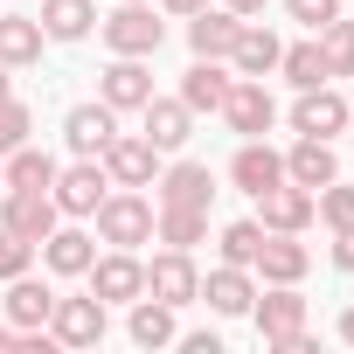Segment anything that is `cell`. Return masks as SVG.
Segmentation results:
<instances>
[{
	"label": "cell",
	"instance_id": "1",
	"mask_svg": "<svg viewBox=\"0 0 354 354\" xmlns=\"http://www.w3.org/2000/svg\"><path fill=\"white\" fill-rule=\"evenodd\" d=\"M250 319H257V340L271 354H313V333H306V299L299 285H271L264 299H250Z\"/></svg>",
	"mask_w": 354,
	"mask_h": 354
},
{
	"label": "cell",
	"instance_id": "2",
	"mask_svg": "<svg viewBox=\"0 0 354 354\" xmlns=\"http://www.w3.org/2000/svg\"><path fill=\"white\" fill-rule=\"evenodd\" d=\"M91 223H97V243H111V250L153 243V202H146L139 188H111V195L91 209Z\"/></svg>",
	"mask_w": 354,
	"mask_h": 354
},
{
	"label": "cell",
	"instance_id": "3",
	"mask_svg": "<svg viewBox=\"0 0 354 354\" xmlns=\"http://www.w3.org/2000/svg\"><path fill=\"white\" fill-rule=\"evenodd\" d=\"M97 35H104V49H111V56H160L167 21L146 8V0H118V8L97 21Z\"/></svg>",
	"mask_w": 354,
	"mask_h": 354
},
{
	"label": "cell",
	"instance_id": "4",
	"mask_svg": "<svg viewBox=\"0 0 354 354\" xmlns=\"http://www.w3.org/2000/svg\"><path fill=\"white\" fill-rule=\"evenodd\" d=\"M49 195H56V209L63 216H77V223H91V209L111 195V174H104V160H70V167H56V181H49Z\"/></svg>",
	"mask_w": 354,
	"mask_h": 354
},
{
	"label": "cell",
	"instance_id": "5",
	"mask_svg": "<svg viewBox=\"0 0 354 354\" xmlns=\"http://www.w3.org/2000/svg\"><path fill=\"white\" fill-rule=\"evenodd\" d=\"M104 174H111V188H153L160 181V146L146 132H111V146L97 153Z\"/></svg>",
	"mask_w": 354,
	"mask_h": 354
},
{
	"label": "cell",
	"instance_id": "6",
	"mask_svg": "<svg viewBox=\"0 0 354 354\" xmlns=\"http://www.w3.org/2000/svg\"><path fill=\"white\" fill-rule=\"evenodd\" d=\"M216 118H223L230 132H243V139H264V132L278 125V104H271V91H264V77H236Z\"/></svg>",
	"mask_w": 354,
	"mask_h": 354
},
{
	"label": "cell",
	"instance_id": "7",
	"mask_svg": "<svg viewBox=\"0 0 354 354\" xmlns=\"http://www.w3.org/2000/svg\"><path fill=\"white\" fill-rule=\"evenodd\" d=\"M146 292L160 299V306H195L202 299V271H195V250H160L153 264H146Z\"/></svg>",
	"mask_w": 354,
	"mask_h": 354
},
{
	"label": "cell",
	"instance_id": "8",
	"mask_svg": "<svg viewBox=\"0 0 354 354\" xmlns=\"http://www.w3.org/2000/svg\"><path fill=\"white\" fill-rule=\"evenodd\" d=\"M0 223H8L15 236H28V243H42L63 223V209H56L49 188H0Z\"/></svg>",
	"mask_w": 354,
	"mask_h": 354
},
{
	"label": "cell",
	"instance_id": "9",
	"mask_svg": "<svg viewBox=\"0 0 354 354\" xmlns=\"http://www.w3.org/2000/svg\"><path fill=\"white\" fill-rule=\"evenodd\" d=\"M49 333H56V347H97V340H104V299H97V292L63 299V292H56V306H49Z\"/></svg>",
	"mask_w": 354,
	"mask_h": 354
},
{
	"label": "cell",
	"instance_id": "10",
	"mask_svg": "<svg viewBox=\"0 0 354 354\" xmlns=\"http://www.w3.org/2000/svg\"><path fill=\"white\" fill-rule=\"evenodd\" d=\"M91 292L104 299V306H132L139 292H146V264L132 257V250H104V257H91Z\"/></svg>",
	"mask_w": 354,
	"mask_h": 354
},
{
	"label": "cell",
	"instance_id": "11",
	"mask_svg": "<svg viewBox=\"0 0 354 354\" xmlns=\"http://www.w3.org/2000/svg\"><path fill=\"white\" fill-rule=\"evenodd\" d=\"M160 195V209H209L216 202V174L202 167V160H174V167H160V181H153Z\"/></svg>",
	"mask_w": 354,
	"mask_h": 354
},
{
	"label": "cell",
	"instance_id": "12",
	"mask_svg": "<svg viewBox=\"0 0 354 354\" xmlns=\"http://www.w3.org/2000/svg\"><path fill=\"white\" fill-rule=\"evenodd\" d=\"M292 132H299V139H333V132H347V97H340L333 84L299 91V104H292Z\"/></svg>",
	"mask_w": 354,
	"mask_h": 354
},
{
	"label": "cell",
	"instance_id": "13",
	"mask_svg": "<svg viewBox=\"0 0 354 354\" xmlns=\"http://www.w3.org/2000/svg\"><path fill=\"white\" fill-rule=\"evenodd\" d=\"M97 97H104L111 111H139V104L153 97V70H146V56H111L104 77H97Z\"/></svg>",
	"mask_w": 354,
	"mask_h": 354
},
{
	"label": "cell",
	"instance_id": "14",
	"mask_svg": "<svg viewBox=\"0 0 354 354\" xmlns=\"http://www.w3.org/2000/svg\"><path fill=\"white\" fill-rule=\"evenodd\" d=\"M111 132H118V111H111L104 97L63 111V139H70V153H84V160H97V153L111 146Z\"/></svg>",
	"mask_w": 354,
	"mask_h": 354
},
{
	"label": "cell",
	"instance_id": "15",
	"mask_svg": "<svg viewBox=\"0 0 354 354\" xmlns=\"http://www.w3.org/2000/svg\"><path fill=\"white\" fill-rule=\"evenodd\" d=\"M139 118H146L139 132H146V139H153L160 153H181V146L195 139V111H188L181 97H160V91H153V97L139 104Z\"/></svg>",
	"mask_w": 354,
	"mask_h": 354
},
{
	"label": "cell",
	"instance_id": "16",
	"mask_svg": "<svg viewBox=\"0 0 354 354\" xmlns=\"http://www.w3.org/2000/svg\"><path fill=\"white\" fill-rule=\"evenodd\" d=\"M230 84H236V70H230V63H216V56H195V63H188V77H181V91H174V97H181V104H188V111L202 118V111H223Z\"/></svg>",
	"mask_w": 354,
	"mask_h": 354
},
{
	"label": "cell",
	"instance_id": "17",
	"mask_svg": "<svg viewBox=\"0 0 354 354\" xmlns=\"http://www.w3.org/2000/svg\"><path fill=\"white\" fill-rule=\"evenodd\" d=\"M257 223H264V230H292V236H306V230H313V188H299V181L264 188V195H257Z\"/></svg>",
	"mask_w": 354,
	"mask_h": 354
},
{
	"label": "cell",
	"instance_id": "18",
	"mask_svg": "<svg viewBox=\"0 0 354 354\" xmlns=\"http://www.w3.org/2000/svg\"><path fill=\"white\" fill-rule=\"evenodd\" d=\"M250 271H264V285H299V278L313 271V250H306L292 230H264V250H257Z\"/></svg>",
	"mask_w": 354,
	"mask_h": 354
},
{
	"label": "cell",
	"instance_id": "19",
	"mask_svg": "<svg viewBox=\"0 0 354 354\" xmlns=\"http://www.w3.org/2000/svg\"><path fill=\"white\" fill-rule=\"evenodd\" d=\"M236 28H243V15H230L223 0H209V8H195V15H188V49H195V56H216V63H230V42H236Z\"/></svg>",
	"mask_w": 354,
	"mask_h": 354
},
{
	"label": "cell",
	"instance_id": "20",
	"mask_svg": "<svg viewBox=\"0 0 354 354\" xmlns=\"http://www.w3.org/2000/svg\"><path fill=\"white\" fill-rule=\"evenodd\" d=\"M278 56H285V42H278L257 15H250V21L236 28V42H230V70H236V77H271Z\"/></svg>",
	"mask_w": 354,
	"mask_h": 354
},
{
	"label": "cell",
	"instance_id": "21",
	"mask_svg": "<svg viewBox=\"0 0 354 354\" xmlns=\"http://www.w3.org/2000/svg\"><path fill=\"white\" fill-rule=\"evenodd\" d=\"M285 181H299V188H326V181H340V153H333V139H292V153H285Z\"/></svg>",
	"mask_w": 354,
	"mask_h": 354
},
{
	"label": "cell",
	"instance_id": "22",
	"mask_svg": "<svg viewBox=\"0 0 354 354\" xmlns=\"http://www.w3.org/2000/svg\"><path fill=\"white\" fill-rule=\"evenodd\" d=\"M230 181H236L243 195L278 188V181H285V153H278V146H264V139H243V146H236V160H230Z\"/></svg>",
	"mask_w": 354,
	"mask_h": 354
},
{
	"label": "cell",
	"instance_id": "23",
	"mask_svg": "<svg viewBox=\"0 0 354 354\" xmlns=\"http://www.w3.org/2000/svg\"><path fill=\"white\" fill-rule=\"evenodd\" d=\"M35 250H42V264H49L56 278H84V271H91V257H97V236H91V230H63V223H56Z\"/></svg>",
	"mask_w": 354,
	"mask_h": 354
},
{
	"label": "cell",
	"instance_id": "24",
	"mask_svg": "<svg viewBox=\"0 0 354 354\" xmlns=\"http://www.w3.org/2000/svg\"><path fill=\"white\" fill-rule=\"evenodd\" d=\"M202 299H209V313L243 319V313H250V299H257V285H250V271H243V264H216V271L202 278Z\"/></svg>",
	"mask_w": 354,
	"mask_h": 354
},
{
	"label": "cell",
	"instance_id": "25",
	"mask_svg": "<svg viewBox=\"0 0 354 354\" xmlns=\"http://www.w3.org/2000/svg\"><path fill=\"white\" fill-rule=\"evenodd\" d=\"M42 35L49 42H84L91 28H97V0H42Z\"/></svg>",
	"mask_w": 354,
	"mask_h": 354
},
{
	"label": "cell",
	"instance_id": "26",
	"mask_svg": "<svg viewBox=\"0 0 354 354\" xmlns=\"http://www.w3.org/2000/svg\"><path fill=\"white\" fill-rule=\"evenodd\" d=\"M42 21L35 15H0V63L8 70H28V63H42Z\"/></svg>",
	"mask_w": 354,
	"mask_h": 354
},
{
	"label": "cell",
	"instance_id": "27",
	"mask_svg": "<svg viewBox=\"0 0 354 354\" xmlns=\"http://www.w3.org/2000/svg\"><path fill=\"white\" fill-rule=\"evenodd\" d=\"M49 306H56V292L42 285V278H8V319L21 326V333H35V326H49Z\"/></svg>",
	"mask_w": 354,
	"mask_h": 354
},
{
	"label": "cell",
	"instance_id": "28",
	"mask_svg": "<svg viewBox=\"0 0 354 354\" xmlns=\"http://www.w3.org/2000/svg\"><path fill=\"white\" fill-rule=\"evenodd\" d=\"M125 333H132L139 347H167V340H181V326H174V306H160L153 292H139V299H132V319H125Z\"/></svg>",
	"mask_w": 354,
	"mask_h": 354
},
{
	"label": "cell",
	"instance_id": "29",
	"mask_svg": "<svg viewBox=\"0 0 354 354\" xmlns=\"http://www.w3.org/2000/svg\"><path fill=\"white\" fill-rule=\"evenodd\" d=\"M56 181V160L42 146H15V153H0V188H49Z\"/></svg>",
	"mask_w": 354,
	"mask_h": 354
},
{
	"label": "cell",
	"instance_id": "30",
	"mask_svg": "<svg viewBox=\"0 0 354 354\" xmlns=\"http://www.w3.org/2000/svg\"><path fill=\"white\" fill-rule=\"evenodd\" d=\"M153 230H160L167 250H195V243L209 236V209H160V202H153Z\"/></svg>",
	"mask_w": 354,
	"mask_h": 354
},
{
	"label": "cell",
	"instance_id": "31",
	"mask_svg": "<svg viewBox=\"0 0 354 354\" xmlns=\"http://www.w3.org/2000/svg\"><path fill=\"white\" fill-rule=\"evenodd\" d=\"M278 70H285V84H292V91H313V84H333V77H326V56H319V35L292 42V49L278 56Z\"/></svg>",
	"mask_w": 354,
	"mask_h": 354
},
{
	"label": "cell",
	"instance_id": "32",
	"mask_svg": "<svg viewBox=\"0 0 354 354\" xmlns=\"http://www.w3.org/2000/svg\"><path fill=\"white\" fill-rule=\"evenodd\" d=\"M319 56H326V77H354V21L333 15L319 28Z\"/></svg>",
	"mask_w": 354,
	"mask_h": 354
},
{
	"label": "cell",
	"instance_id": "33",
	"mask_svg": "<svg viewBox=\"0 0 354 354\" xmlns=\"http://www.w3.org/2000/svg\"><path fill=\"white\" fill-rule=\"evenodd\" d=\"M257 250H264V223L250 216V223H223V264H257Z\"/></svg>",
	"mask_w": 354,
	"mask_h": 354
},
{
	"label": "cell",
	"instance_id": "34",
	"mask_svg": "<svg viewBox=\"0 0 354 354\" xmlns=\"http://www.w3.org/2000/svg\"><path fill=\"white\" fill-rule=\"evenodd\" d=\"M313 216H319L326 230H354V188H347V181H326V188L313 195Z\"/></svg>",
	"mask_w": 354,
	"mask_h": 354
},
{
	"label": "cell",
	"instance_id": "35",
	"mask_svg": "<svg viewBox=\"0 0 354 354\" xmlns=\"http://www.w3.org/2000/svg\"><path fill=\"white\" fill-rule=\"evenodd\" d=\"M28 132H35V111H28L21 97H0V153L28 146Z\"/></svg>",
	"mask_w": 354,
	"mask_h": 354
},
{
	"label": "cell",
	"instance_id": "36",
	"mask_svg": "<svg viewBox=\"0 0 354 354\" xmlns=\"http://www.w3.org/2000/svg\"><path fill=\"white\" fill-rule=\"evenodd\" d=\"M28 264H35V243H28V236H15L8 223H0V285H8V278H21Z\"/></svg>",
	"mask_w": 354,
	"mask_h": 354
},
{
	"label": "cell",
	"instance_id": "37",
	"mask_svg": "<svg viewBox=\"0 0 354 354\" xmlns=\"http://www.w3.org/2000/svg\"><path fill=\"white\" fill-rule=\"evenodd\" d=\"M285 15H292L299 28H313V35H319V28L340 15V0H285Z\"/></svg>",
	"mask_w": 354,
	"mask_h": 354
},
{
	"label": "cell",
	"instance_id": "38",
	"mask_svg": "<svg viewBox=\"0 0 354 354\" xmlns=\"http://www.w3.org/2000/svg\"><path fill=\"white\" fill-rule=\"evenodd\" d=\"M333 264L354 271V230H333Z\"/></svg>",
	"mask_w": 354,
	"mask_h": 354
},
{
	"label": "cell",
	"instance_id": "39",
	"mask_svg": "<svg viewBox=\"0 0 354 354\" xmlns=\"http://www.w3.org/2000/svg\"><path fill=\"white\" fill-rule=\"evenodd\" d=\"M181 347H188V354H223V340H216V333H188Z\"/></svg>",
	"mask_w": 354,
	"mask_h": 354
},
{
	"label": "cell",
	"instance_id": "40",
	"mask_svg": "<svg viewBox=\"0 0 354 354\" xmlns=\"http://www.w3.org/2000/svg\"><path fill=\"white\" fill-rule=\"evenodd\" d=\"M160 8H167V15H181V21H188L195 8H209V0H160Z\"/></svg>",
	"mask_w": 354,
	"mask_h": 354
},
{
	"label": "cell",
	"instance_id": "41",
	"mask_svg": "<svg viewBox=\"0 0 354 354\" xmlns=\"http://www.w3.org/2000/svg\"><path fill=\"white\" fill-rule=\"evenodd\" d=\"M223 8H230V15H243V21H250V15H264V0H223Z\"/></svg>",
	"mask_w": 354,
	"mask_h": 354
},
{
	"label": "cell",
	"instance_id": "42",
	"mask_svg": "<svg viewBox=\"0 0 354 354\" xmlns=\"http://www.w3.org/2000/svg\"><path fill=\"white\" fill-rule=\"evenodd\" d=\"M21 347V326H0V354H15Z\"/></svg>",
	"mask_w": 354,
	"mask_h": 354
},
{
	"label": "cell",
	"instance_id": "43",
	"mask_svg": "<svg viewBox=\"0 0 354 354\" xmlns=\"http://www.w3.org/2000/svg\"><path fill=\"white\" fill-rule=\"evenodd\" d=\"M340 340H347V347H354V306H347V313H340Z\"/></svg>",
	"mask_w": 354,
	"mask_h": 354
},
{
	"label": "cell",
	"instance_id": "44",
	"mask_svg": "<svg viewBox=\"0 0 354 354\" xmlns=\"http://www.w3.org/2000/svg\"><path fill=\"white\" fill-rule=\"evenodd\" d=\"M0 97H15V70L8 63H0Z\"/></svg>",
	"mask_w": 354,
	"mask_h": 354
},
{
	"label": "cell",
	"instance_id": "45",
	"mask_svg": "<svg viewBox=\"0 0 354 354\" xmlns=\"http://www.w3.org/2000/svg\"><path fill=\"white\" fill-rule=\"evenodd\" d=\"M347 125H354V104H347Z\"/></svg>",
	"mask_w": 354,
	"mask_h": 354
}]
</instances>
